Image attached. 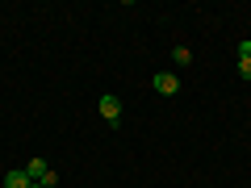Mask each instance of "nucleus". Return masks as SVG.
<instances>
[{
	"label": "nucleus",
	"mask_w": 251,
	"mask_h": 188,
	"mask_svg": "<svg viewBox=\"0 0 251 188\" xmlns=\"http://www.w3.org/2000/svg\"><path fill=\"white\" fill-rule=\"evenodd\" d=\"M151 88L159 92V96H176V92H180V75H172V71H159V75L151 80Z\"/></svg>",
	"instance_id": "obj_1"
},
{
	"label": "nucleus",
	"mask_w": 251,
	"mask_h": 188,
	"mask_svg": "<svg viewBox=\"0 0 251 188\" xmlns=\"http://www.w3.org/2000/svg\"><path fill=\"white\" fill-rule=\"evenodd\" d=\"M97 109H100V117H105L109 125H117V117H122V100H117L113 92H105V96H100V105H97Z\"/></svg>",
	"instance_id": "obj_2"
},
{
	"label": "nucleus",
	"mask_w": 251,
	"mask_h": 188,
	"mask_svg": "<svg viewBox=\"0 0 251 188\" xmlns=\"http://www.w3.org/2000/svg\"><path fill=\"white\" fill-rule=\"evenodd\" d=\"M4 188H34V180L25 176V167H17V171H4Z\"/></svg>",
	"instance_id": "obj_3"
},
{
	"label": "nucleus",
	"mask_w": 251,
	"mask_h": 188,
	"mask_svg": "<svg viewBox=\"0 0 251 188\" xmlns=\"http://www.w3.org/2000/svg\"><path fill=\"white\" fill-rule=\"evenodd\" d=\"M46 171H50V167H46V159H29V163H25V176L34 180V184H38V180L46 176Z\"/></svg>",
	"instance_id": "obj_4"
},
{
	"label": "nucleus",
	"mask_w": 251,
	"mask_h": 188,
	"mask_svg": "<svg viewBox=\"0 0 251 188\" xmlns=\"http://www.w3.org/2000/svg\"><path fill=\"white\" fill-rule=\"evenodd\" d=\"M172 59H176L180 67H188V63H193V50H188V46H176V50H172Z\"/></svg>",
	"instance_id": "obj_5"
},
{
	"label": "nucleus",
	"mask_w": 251,
	"mask_h": 188,
	"mask_svg": "<svg viewBox=\"0 0 251 188\" xmlns=\"http://www.w3.org/2000/svg\"><path fill=\"white\" fill-rule=\"evenodd\" d=\"M38 184H42V188H54V184H59V171H46V176L38 180Z\"/></svg>",
	"instance_id": "obj_6"
},
{
	"label": "nucleus",
	"mask_w": 251,
	"mask_h": 188,
	"mask_svg": "<svg viewBox=\"0 0 251 188\" xmlns=\"http://www.w3.org/2000/svg\"><path fill=\"white\" fill-rule=\"evenodd\" d=\"M239 59H251V38H243V42H239Z\"/></svg>",
	"instance_id": "obj_7"
},
{
	"label": "nucleus",
	"mask_w": 251,
	"mask_h": 188,
	"mask_svg": "<svg viewBox=\"0 0 251 188\" xmlns=\"http://www.w3.org/2000/svg\"><path fill=\"white\" fill-rule=\"evenodd\" d=\"M239 75H243V80H251V59H239Z\"/></svg>",
	"instance_id": "obj_8"
},
{
	"label": "nucleus",
	"mask_w": 251,
	"mask_h": 188,
	"mask_svg": "<svg viewBox=\"0 0 251 188\" xmlns=\"http://www.w3.org/2000/svg\"><path fill=\"white\" fill-rule=\"evenodd\" d=\"M34 188H42V184H34Z\"/></svg>",
	"instance_id": "obj_9"
}]
</instances>
